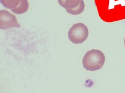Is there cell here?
Segmentation results:
<instances>
[{"label": "cell", "mask_w": 125, "mask_h": 93, "mask_svg": "<svg viewBox=\"0 0 125 93\" xmlns=\"http://www.w3.org/2000/svg\"><path fill=\"white\" fill-rule=\"evenodd\" d=\"M105 56L104 53L98 49L88 51L84 55L82 63L86 70L94 71L100 69L104 64Z\"/></svg>", "instance_id": "6da1fadb"}, {"label": "cell", "mask_w": 125, "mask_h": 93, "mask_svg": "<svg viewBox=\"0 0 125 93\" xmlns=\"http://www.w3.org/2000/svg\"><path fill=\"white\" fill-rule=\"evenodd\" d=\"M88 36L87 27L83 23H78L74 24L69 30L68 37L73 43L79 44L86 40Z\"/></svg>", "instance_id": "7a4b0ae2"}, {"label": "cell", "mask_w": 125, "mask_h": 93, "mask_svg": "<svg viewBox=\"0 0 125 93\" xmlns=\"http://www.w3.org/2000/svg\"><path fill=\"white\" fill-rule=\"evenodd\" d=\"M20 25L16 16L5 10L0 11V28L6 30L11 28H19Z\"/></svg>", "instance_id": "3957f363"}, {"label": "cell", "mask_w": 125, "mask_h": 93, "mask_svg": "<svg viewBox=\"0 0 125 93\" xmlns=\"http://www.w3.org/2000/svg\"><path fill=\"white\" fill-rule=\"evenodd\" d=\"M81 0H58L59 4L63 8L71 9L78 6Z\"/></svg>", "instance_id": "277c9868"}, {"label": "cell", "mask_w": 125, "mask_h": 93, "mask_svg": "<svg viewBox=\"0 0 125 93\" xmlns=\"http://www.w3.org/2000/svg\"><path fill=\"white\" fill-rule=\"evenodd\" d=\"M29 3L27 0H21L19 5L13 9H10L11 11L16 14H22L28 9Z\"/></svg>", "instance_id": "5b68a950"}, {"label": "cell", "mask_w": 125, "mask_h": 93, "mask_svg": "<svg viewBox=\"0 0 125 93\" xmlns=\"http://www.w3.org/2000/svg\"><path fill=\"white\" fill-rule=\"evenodd\" d=\"M21 0H0L1 4L6 8L12 9L17 7Z\"/></svg>", "instance_id": "8992f818"}, {"label": "cell", "mask_w": 125, "mask_h": 93, "mask_svg": "<svg viewBox=\"0 0 125 93\" xmlns=\"http://www.w3.org/2000/svg\"><path fill=\"white\" fill-rule=\"evenodd\" d=\"M85 7L84 3L83 0H81L80 4L76 7L71 9H67L66 10V11L72 15H77L81 14L84 10Z\"/></svg>", "instance_id": "52a82bcc"}, {"label": "cell", "mask_w": 125, "mask_h": 93, "mask_svg": "<svg viewBox=\"0 0 125 93\" xmlns=\"http://www.w3.org/2000/svg\"><path fill=\"white\" fill-rule=\"evenodd\" d=\"M124 44H125V40H124Z\"/></svg>", "instance_id": "ba28073f"}]
</instances>
